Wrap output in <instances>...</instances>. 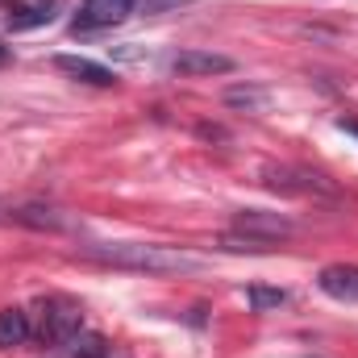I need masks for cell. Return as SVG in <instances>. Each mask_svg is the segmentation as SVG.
Here are the masks:
<instances>
[{
    "instance_id": "6",
    "label": "cell",
    "mask_w": 358,
    "mask_h": 358,
    "mask_svg": "<svg viewBox=\"0 0 358 358\" xmlns=\"http://www.w3.org/2000/svg\"><path fill=\"white\" fill-rule=\"evenodd\" d=\"M171 71L176 76H225V71H234V59L213 55V50H179L171 59Z\"/></svg>"
},
{
    "instance_id": "12",
    "label": "cell",
    "mask_w": 358,
    "mask_h": 358,
    "mask_svg": "<svg viewBox=\"0 0 358 358\" xmlns=\"http://www.w3.org/2000/svg\"><path fill=\"white\" fill-rule=\"evenodd\" d=\"M4 13H8V25H13V29L46 25V21H50V0H46V4H38V8H29V4H8Z\"/></svg>"
},
{
    "instance_id": "11",
    "label": "cell",
    "mask_w": 358,
    "mask_h": 358,
    "mask_svg": "<svg viewBox=\"0 0 358 358\" xmlns=\"http://www.w3.org/2000/svg\"><path fill=\"white\" fill-rule=\"evenodd\" d=\"M225 104H229V108L259 113V108L267 104V88H259V84H234V88H225Z\"/></svg>"
},
{
    "instance_id": "13",
    "label": "cell",
    "mask_w": 358,
    "mask_h": 358,
    "mask_svg": "<svg viewBox=\"0 0 358 358\" xmlns=\"http://www.w3.org/2000/svg\"><path fill=\"white\" fill-rule=\"evenodd\" d=\"M246 304H250L255 313L283 308V304H287V292H283V287H263V283H250V287H246Z\"/></svg>"
},
{
    "instance_id": "2",
    "label": "cell",
    "mask_w": 358,
    "mask_h": 358,
    "mask_svg": "<svg viewBox=\"0 0 358 358\" xmlns=\"http://www.w3.org/2000/svg\"><path fill=\"white\" fill-rule=\"evenodd\" d=\"M84 329V308L67 296H46L42 300V321H38V338L50 346H71V338Z\"/></svg>"
},
{
    "instance_id": "1",
    "label": "cell",
    "mask_w": 358,
    "mask_h": 358,
    "mask_svg": "<svg viewBox=\"0 0 358 358\" xmlns=\"http://www.w3.org/2000/svg\"><path fill=\"white\" fill-rule=\"evenodd\" d=\"M80 255L92 263H104V267L142 271V275H192L204 267L196 255L176 250V246H159V242H88V246H80Z\"/></svg>"
},
{
    "instance_id": "9",
    "label": "cell",
    "mask_w": 358,
    "mask_h": 358,
    "mask_svg": "<svg viewBox=\"0 0 358 358\" xmlns=\"http://www.w3.org/2000/svg\"><path fill=\"white\" fill-rule=\"evenodd\" d=\"M4 221L29 225V229H63L67 225V217L59 208H46V204H8L4 208Z\"/></svg>"
},
{
    "instance_id": "15",
    "label": "cell",
    "mask_w": 358,
    "mask_h": 358,
    "mask_svg": "<svg viewBox=\"0 0 358 358\" xmlns=\"http://www.w3.org/2000/svg\"><path fill=\"white\" fill-rule=\"evenodd\" d=\"M338 129H342V134H355V138H358V121H355V117H338Z\"/></svg>"
},
{
    "instance_id": "10",
    "label": "cell",
    "mask_w": 358,
    "mask_h": 358,
    "mask_svg": "<svg viewBox=\"0 0 358 358\" xmlns=\"http://www.w3.org/2000/svg\"><path fill=\"white\" fill-rule=\"evenodd\" d=\"M29 334H34V325H29V313L25 308H0V350L25 346Z\"/></svg>"
},
{
    "instance_id": "14",
    "label": "cell",
    "mask_w": 358,
    "mask_h": 358,
    "mask_svg": "<svg viewBox=\"0 0 358 358\" xmlns=\"http://www.w3.org/2000/svg\"><path fill=\"white\" fill-rule=\"evenodd\" d=\"M71 350H76V358H113V346L100 334H76Z\"/></svg>"
},
{
    "instance_id": "8",
    "label": "cell",
    "mask_w": 358,
    "mask_h": 358,
    "mask_svg": "<svg viewBox=\"0 0 358 358\" xmlns=\"http://www.w3.org/2000/svg\"><path fill=\"white\" fill-rule=\"evenodd\" d=\"M267 176V187H275V192H296V196H313V192H329V183L321 176H313V171H296V167H271V171H263Z\"/></svg>"
},
{
    "instance_id": "5",
    "label": "cell",
    "mask_w": 358,
    "mask_h": 358,
    "mask_svg": "<svg viewBox=\"0 0 358 358\" xmlns=\"http://www.w3.org/2000/svg\"><path fill=\"white\" fill-rule=\"evenodd\" d=\"M55 67H59L63 76L88 84V88H117V71L104 67V63H96V59H84V55H59Z\"/></svg>"
},
{
    "instance_id": "16",
    "label": "cell",
    "mask_w": 358,
    "mask_h": 358,
    "mask_svg": "<svg viewBox=\"0 0 358 358\" xmlns=\"http://www.w3.org/2000/svg\"><path fill=\"white\" fill-rule=\"evenodd\" d=\"M8 55H13V50H8V46L0 42V63H8Z\"/></svg>"
},
{
    "instance_id": "7",
    "label": "cell",
    "mask_w": 358,
    "mask_h": 358,
    "mask_svg": "<svg viewBox=\"0 0 358 358\" xmlns=\"http://www.w3.org/2000/svg\"><path fill=\"white\" fill-rule=\"evenodd\" d=\"M317 287L325 296L350 304V300H358V267H350V263H329V267H321V275H317Z\"/></svg>"
},
{
    "instance_id": "4",
    "label": "cell",
    "mask_w": 358,
    "mask_h": 358,
    "mask_svg": "<svg viewBox=\"0 0 358 358\" xmlns=\"http://www.w3.org/2000/svg\"><path fill=\"white\" fill-rule=\"evenodd\" d=\"M138 0H80V13L71 21L76 34H92V29H113L134 13Z\"/></svg>"
},
{
    "instance_id": "3",
    "label": "cell",
    "mask_w": 358,
    "mask_h": 358,
    "mask_svg": "<svg viewBox=\"0 0 358 358\" xmlns=\"http://www.w3.org/2000/svg\"><path fill=\"white\" fill-rule=\"evenodd\" d=\"M234 234L242 238H259V242H283L296 234V221L292 217H279V213H263V208H242L234 213Z\"/></svg>"
}]
</instances>
